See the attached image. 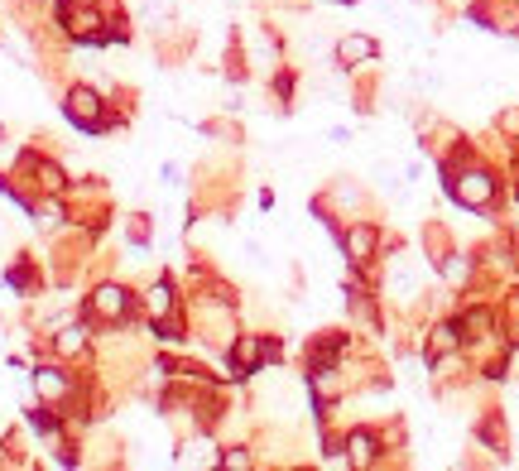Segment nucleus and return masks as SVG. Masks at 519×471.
Here are the masks:
<instances>
[{
  "instance_id": "4",
  "label": "nucleus",
  "mask_w": 519,
  "mask_h": 471,
  "mask_svg": "<svg viewBox=\"0 0 519 471\" xmlns=\"http://www.w3.org/2000/svg\"><path fill=\"white\" fill-rule=\"evenodd\" d=\"M452 193L462 197L467 207H486L491 193H495V183H491V173H467L462 183H452Z\"/></svg>"
},
{
  "instance_id": "10",
  "label": "nucleus",
  "mask_w": 519,
  "mask_h": 471,
  "mask_svg": "<svg viewBox=\"0 0 519 471\" xmlns=\"http://www.w3.org/2000/svg\"><path fill=\"white\" fill-rule=\"evenodd\" d=\"M221 462H227V467H236V471H245V467H251V452H245V447H236V452H227V457H221Z\"/></svg>"
},
{
  "instance_id": "3",
  "label": "nucleus",
  "mask_w": 519,
  "mask_h": 471,
  "mask_svg": "<svg viewBox=\"0 0 519 471\" xmlns=\"http://www.w3.org/2000/svg\"><path fill=\"white\" fill-rule=\"evenodd\" d=\"M279 356V347L275 341H265V337H241L236 341V375H251V366H265V361H275Z\"/></svg>"
},
{
  "instance_id": "8",
  "label": "nucleus",
  "mask_w": 519,
  "mask_h": 471,
  "mask_svg": "<svg viewBox=\"0 0 519 471\" xmlns=\"http://www.w3.org/2000/svg\"><path fill=\"white\" fill-rule=\"evenodd\" d=\"M169 308H173V289H169V284H155V289H149V313L164 317Z\"/></svg>"
},
{
  "instance_id": "6",
  "label": "nucleus",
  "mask_w": 519,
  "mask_h": 471,
  "mask_svg": "<svg viewBox=\"0 0 519 471\" xmlns=\"http://www.w3.org/2000/svg\"><path fill=\"white\" fill-rule=\"evenodd\" d=\"M34 385H39L44 399H63V395H68V375L53 371V366H44L39 375H34Z\"/></svg>"
},
{
  "instance_id": "5",
  "label": "nucleus",
  "mask_w": 519,
  "mask_h": 471,
  "mask_svg": "<svg viewBox=\"0 0 519 471\" xmlns=\"http://www.w3.org/2000/svg\"><path fill=\"white\" fill-rule=\"evenodd\" d=\"M371 457H375V438L365 428H356V433H351V443H347V462L351 467H365Z\"/></svg>"
},
{
  "instance_id": "2",
  "label": "nucleus",
  "mask_w": 519,
  "mask_h": 471,
  "mask_svg": "<svg viewBox=\"0 0 519 471\" xmlns=\"http://www.w3.org/2000/svg\"><path fill=\"white\" fill-rule=\"evenodd\" d=\"M92 317H106V323H121V317H130V293L121 284H101L97 293H92Z\"/></svg>"
},
{
  "instance_id": "9",
  "label": "nucleus",
  "mask_w": 519,
  "mask_h": 471,
  "mask_svg": "<svg viewBox=\"0 0 519 471\" xmlns=\"http://www.w3.org/2000/svg\"><path fill=\"white\" fill-rule=\"evenodd\" d=\"M361 58H371V39H361L356 34V39L341 44V63H361Z\"/></svg>"
},
{
  "instance_id": "7",
  "label": "nucleus",
  "mask_w": 519,
  "mask_h": 471,
  "mask_svg": "<svg viewBox=\"0 0 519 471\" xmlns=\"http://www.w3.org/2000/svg\"><path fill=\"white\" fill-rule=\"evenodd\" d=\"M375 251V236H371V227H356L347 236V255H351V265H365V255Z\"/></svg>"
},
{
  "instance_id": "1",
  "label": "nucleus",
  "mask_w": 519,
  "mask_h": 471,
  "mask_svg": "<svg viewBox=\"0 0 519 471\" xmlns=\"http://www.w3.org/2000/svg\"><path fill=\"white\" fill-rule=\"evenodd\" d=\"M68 121L82 131H101V97L92 87H73L68 92Z\"/></svg>"
}]
</instances>
